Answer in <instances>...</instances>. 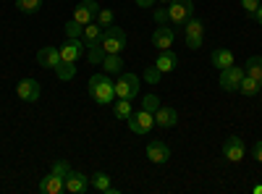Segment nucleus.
Listing matches in <instances>:
<instances>
[{
	"label": "nucleus",
	"instance_id": "17",
	"mask_svg": "<svg viewBox=\"0 0 262 194\" xmlns=\"http://www.w3.org/2000/svg\"><path fill=\"white\" fill-rule=\"evenodd\" d=\"M210 63L215 66V71H223V69L236 66V58H233V53H231V50H226V48H217V50H212Z\"/></svg>",
	"mask_w": 262,
	"mask_h": 194
},
{
	"label": "nucleus",
	"instance_id": "34",
	"mask_svg": "<svg viewBox=\"0 0 262 194\" xmlns=\"http://www.w3.org/2000/svg\"><path fill=\"white\" fill-rule=\"evenodd\" d=\"M259 6H262V0H242V8L247 11V16H254Z\"/></svg>",
	"mask_w": 262,
	"mask_h": 194
},
{
	"label": "nucleus",
	"instance_id": "35",
	"mask_svg": "<svg viewBox=\"0 0 262 194\" xmlns=\"http://www.w3.org/2000/svg\"><path fill=\"white\" fill-rule=\"evenodd\" d=\"M152 16H155L158 24H168V13H165V8H155V13H152Z\"/></svg>",
	"mask_w": 262,
	"mask_h": 194
},
{
	"label": "nucleus",
	"instance_id": "41",
	"mask_svg": "<svg viewBox=\"0 0 262 194\" xmlns=\"http://www.w3.org/2000/svg\"><path fill=\"white\" fill-rule=\"evenodd\" d=\"M259 92H262V79H259Z\"/></svg>",
	"mask_w": 262,
	"mask_h": 194
},
{
	"label": "nucleus",
	"instance_id": "20",
	"mask_svg": "<svg viewBox=\"0 0 262 194\" xmlns=\"http://www.w3.org/2000/svg\"><path fill=\"white\" fill-rule=\"evenodd\" d=\"M102 69H105V74H121V71H123V58H121V53H105Z\"/></svg>",
	"mask_w": 262,
	"mask_h": 194
},
{
	"label": "nucleus",
	"instance_id": "10",
	"mask_svg": "<svg viewBox=\"0 0 262 194\" xmlns=\"http://www.w3.org/2000/svg\"><path fill=\"white\" fill-rule=\"evenodd\" d=\"M16 95H18V100H24V102H37L39 95H42V87H39L37 79H21L16 84Z\"/></svg>",
	"mask_w": 262,
	"mask_h": 194
},
{
	"label": "nucleus",
	"instance_id": "27",
	"mask_svg": "<svg viewBox=\"0 0 262 194\" xmlns=\"http://www.w3.org/2000/svg\"><path fill=\"white\" fill-rule=\"evenodd\" d=\"M236 92H242L244 97H252V95H257L259 92V84H257V79H252V76H244L242 79V84H238V90Z\"/></svg>",
	"mask_w": 262,
	"mask_h": 194
},
{
	"label": "nucleus",
	"instance_id": "26",
	"mask_svg": "<svg viewBox=\"0 0 262 194\" xmlns=\"http://www.w3.org/2000/svg\"><path fill=\"white\" fill-rule=\"evenodd\" d=\"M113 113H116V118L128 121V116L134 113V111H131V100H121V97H116V100H113Z\"/></svg>",
	"mask_w": 262,
	"mask_h": 194
},
{
	"label": "nucleus",
	"instance_id": "19",
	"mask_svg": "<svg viewBox=\"0 0 262 194\" xmlns=\"http://www.w3.org/2000/svg\"><path fill=\"white\" fill-rule=\"evenodd\" d=\"M155 66H158L160 74H168V71H173V69L179 66V58H176V53H173V50H158Z\"/></svg>",
	"mask_w": 262,
	"mask_h": 194
},
{
	"label": "nucleus",
	"instance_id": "39",
	"mask_svg": "<svg viewBox=\"0 0 262 194\" xmlns=\"http://www.w3.org/2000/svg\"><path fill=\"white\" fill-rule=\"evenodd\" d=\"M254 194H262V184H254V189H252Z\"/></svg>",
	"mask_w": 262,
	"mask_h": 194
},
{
	"label": "nucleus",
	"instance_id": "15",
	"mask_svg": "<svg viewBox=\"0 0 262 194\" xmlns=\"http://www.w3.org/2000/svg\"><path fill=\"white\" fill-rule=\"evenodd\" d=\"M39 191L42 194H60V191H66V179L50 170V174L39 181Z\"/></svg>",
	"mask_w": 262,
	"mask_h": 194
},
{
	"label": "nucleus",
	"instance_id": "29",
	"mask_svg": "<svg viewBox=\"0 0 262 194\" xmlns=\"http://www.w3.org/2000/svg\"><path fill=\"white\" fill-rule=\"evenodd\" d=\"M16 8L21 11V13H37L39 8H42V0H16Z\"/></svg>",
	"mask_w": 262,
	"mask_h": 194
},
{
	"label": "nucleus",
	"instance_id": "5",
	"mask_svg": "<svg viewBox=\"0 0 262 194\" xmlns=\"http://www.w3.org/2000/svg\"><path fill=\"white\" fill-rule=\"evenodd\" d=\"M102 50L105 53H121L126 48V32L121 27H107L102 32Z\"/></svg>",
	"mask_w": 262,
	"mask_h": 194
},
{
	"label": "nucleus",
	"instance_id": "1",
	"mask_svg": "<svg viewBox=\"0 0 262 194\" xmlns=\"http://www.w3.org/2000/svg\"><path fill=\"white\" fill-rule=\"evenodd\" d=\"M90 95H92V100H95L97 105H113L116 90H113L111 74H105V71L95 74V76L90 79Z\"/></svg>",
	"mask_w": 262,
	"mask_h": 194
},
{
	"label": "nucleus",
	"instance_id": "16",
	"mask_svg": "<svg viewBox=\"0 0 262 194\" xmlns=\"http://www.w3.org/2000/svg\"><path fill=\"white\" fill-rule=\"evenodd\" d=\"M37 63L42 69H53L55 71V66L60 63V48H42V50H37Z\"/></svg>",
	"mask_w": 262,
	"mask_h": 194
},
{
	"label": "nucleus",
	"instance_id": "9",
	"mask_svg": "<svg viewBox=\"0 0 262 194\" xmlns=\"http://www.w3.org/2000/svg\"><path fill=\"white\" fill-rule=\"evenodd\" d=\"M244 76H247L244 69L231 66V69H223V71H221V79H217V84H221V90H226V92H236Z\"/></svg>",
	"mask_w": 262,
	"mask_h": 194
},
{
	"label": "nucleus",
	"instance_id": "38",
	"mask_svg": "<svg viewBox=\"0 0 262 194\" xmlns=\"http://www.w3.org/2000/svg\"><path fill=\"white\" fill-rule=\"evenodd\" d=\"M252 18H257V24H259V27H262V6H259V8H257V13H254V16H252Z\"/></svg>",
	"mask_w": 262,
	"mask_h": 194
},
{
	"label": "nucleus",
	"instance_id": "2",
	"mask_svg": "<svg viewBox=\"0 0 262 194\" xmlns=\"http://www.w3.org/2000/svg\"><path fill=\"white\" fill-rule=\"evenodd\" d=\"M165 13H168V24L179 29L194 16V0H170V3H165Z\"/></svg>",
	"mask_w": 262,
	"mask_h": 194
},
{
	"label": "nucleus",
	"instance_id": "37",
	"mask_svg": "<svg viewBox=\"0 0 262 194\" xmlns=\"http://www.w3.org/2000/svg\"><path fill=\"white\" fill-rule=\"evenodd\" d=\"M134 3H137L139 8H152V6L158 3V0H134Z\"/></svg>",
	"mask_w": 262,
	"mask_h": 194
},
{
	"label": "nucleus",
	"instance_id": "7",
	"mask_svg": "<svg viewBox=\"0 0 262 194\" xmlns=\"http://www.w3.org/2000/svg\"><path fill=\"white\" fill-rule=\"evenodd\" d=\"M244 155H247V144H244V139H242V137H236V134H231V137L223 142V158H226L228 163H242Z\"/></svg>",
	"mask_w": 262,
	"mask_h": 194
},
{
	"label": "nucleus",
	"instance_id": "13",
	"mask_svg": "<svg viewBox=\"0 0 262 194\" xmlns=\"http://www.w3.org/2000/svg\"><path fill=\"white\" fill-rule=\"evenodd\" d=\"M86 53V45L84 39H66V45L60 48V60H69V63H76L81 55Z\"/></svg>",
	"mask_w": 262,
	"mask_h": 194
},
{
	"label": "nucleus",
	"instance_id": "22",
	"mask_svg": "<svg viewBox=\"0 0 262 194\" xmlns=\"http://www.w3.org/2000/svg\"><path fill=\"white\" fill-rule=\"evenodd\" d=\"M86 60L92 66H102V58H105V50H102V42H86Z\"/></svg>",
	"mask_w": 262,
	"mask_h": 194
},
{
	"label": "nucleus",
	"instance_id": "31",
	"mask_svg": "<svg viewBox=\"0 0 262 194\" xmlns=\"http://www.w3.org/2000/svg\"><path fill=\"white\" fill-rule=\"evenodd\" d=\"M142 107H144V111H149V113H155L158 107H160L158 95H144V97H142Z\"/></svg>",
	"mask_w": 262,
	"mask_h": 194
},
{
	"label": "nucleus",
	"instance_id": "23",
	"mask_svg": "<svg viewBox=\"0 0 262 194\" xmlns=\"http://www.w3.org/2000/svg\"><path fill=\"white\" fill-rule=\"evenodd\" d=\"M244 71H247V76L257 79V84H259V79H262V55H252V58L247 60Z\"/></svg>",
	"mask_w": 262,
	"mask_h": 194
},
{
	"label": "nucleus",
	"instance_id": "14",
	"mask_svg": "<svg viewBox=\"0 0 262 194\" xmlns=\"http://www.w3.org/2000/svg\"><path fill=\"white\" fill-rule=\"evenodd\" d=\"M90 176H84L79 174V170H71L69 179H66V191H71V194H86L90 191Z\"/></svg>",
	"mask_w": 262,
	"mask_h": 194
},
{
	"label": "nucleus",
	"instance_id": "12",
	"mask_svg": "<svg viewBox=\"0 0 262 194\" xmlns=\"http://www.w3.org/2000/svg\"><path fill=\"white\" fill-rule=\"evenodd\" d=\"M147 158H149V163L163 165V163L170 160V147H168L165 142H160V139H152V142L147 144Z\"/></svg>",
	"mask_w": 262,
	"mask_h": 194
},
{
	"label": "nucleus",
	"instance_id": "6",
	"mask_svg": "<svg viewBox=\"0 0 262 194\" xmlns=\"http://www.w3.org/2000/svg\"><path fill=\"white\" fill-rule=\"evenodd\" d=\"M152 126H155V113H149V111H134L128 116V128H131V134H149L152 132Z\"/></svg>",
	"mask_w": 262,
	"mask_h": 194
},
{
	"label": "nucleus",
	"instance_id": "8",
	"mask_svg": "<svg viewBox=\"0 0 262 194\" xmlns=\"http://www.w3.org/2000/svg\"><path fill=\"white\" fill-rule=\"evenodd\" d=\"M173 42H176V29L170 24H158V29L152 32V45H155V50H170Z\"/></svg>",
	"mask_w": 262,
	"mask_h": 194
},
{
	"label": "nucleus",
	"instance_id": "3",
	"mask_svg": "<svg viewBox=\"0 0 262 194\" xmlns=\"http://www.w3.org/2000/svg\"><path fill=\"white\" fill-rule=\"evenodd\" d=\"M113 90H116V97L121 100H134L139 95V76L131 71H121L118 79L113 81Z\"/></svg>",
	"mask_w": 262,
	"mask_h": 194
},
{
	"label": "nucleus",
	"instance_id": "33",
	"mask_svg": "<svg viewBox=\"0 0 262 194\" xmlns=\"http://www.w3.org/2000/svg\"><path fill=\"white\" fill-rule=\"evenodd\" d=\"M163 79V74L158 71V66H149V69H144V81H149V84H158Z\"/></svg>",
	"mask_w": 262,
	"mask_h": 194
},
{
	"label": "nucleus",
	"instance_id": "40",
	"mask_svg": "<svg viewBox=\"0 0 262 194\" xmlns=\"http://www.w3.org/2000/svg\"><path fill=\"white\" fill-rule=\"evenodd\" d=\"M158 3H170V0H158Z\"/></svg>",
	"mask_w": 262,
	"mask_h": 194
},
{
	"label": "nucleus",
	"instance_id": "32",
	"mask_svg": "<svg viewBox=\"0 0 262 194\" xmlns=\"http://www.w3.org/2000/svg\"><path fill=\"white\" fill-rule=\"evenodd\" d=\"M53 174H58V176H63V179H69L71 165L66 163V160H55V163H53Z\"/></svg>",
	"mask_w": 262,
	"mask_h": 194
},
{
	"label": "nucleus",
	"instance_id": "4",
	"mask_svg": "<svg viewBox=\"0 0 262 194\" xmlns=\"http://www.w3.org/2000/svg\"><path fill=\"white\" fill-rule=\"evenodd\" d=\"M184 39H186V48L189 50H200L202 48V39H205V24L200 18H189L184 24Z\"/></svg>",
	"mask_w": 262,
	"mask_h": 194
},
{
	"label": "nucleus",
	"instance_id": "21",
	"mask_svg": "<svg viewBox=\"0 0 262 194\" xmlns=\"http://www.w3.org/2000/svg\"><path fill=\"white\" fill-rule=\"evenodd\" d=\"M90 184H92V189H97V191H102V194H116V189L111 186V176L102 174V170H97V174L90 179Z\"/></svg>",
	"mask_w": 262,
	"mask_h": 194
},
{
	"label": "nucleus",
	"instance_id": "18",
	"mask_svg": "<svg viewBox=\"0 0 262 194\" xmlns=\"http://www.w3.org/2000/svg\"><path fill=\"white\" fill-rule=\"evenodd\" d=\"M179 123V113L173 111V107H158L155 111V126H160V128H173Z\"/></svg>",
	"mask_w": 262,
	"mask_h": 194
},
{
	"label": "nucleus",
	"instance_id": "24",
	"mask_svg": "<svg viewBox=\"0 0 262 194\" xmlns=\"http://www.w3.org/2000/svg\"><path fill=\"white\" fill-rule=\"evenodd\" d=\"M55 76H58L60 81H69V79H74V76H76V63L60 60L58 66H55Z\"/></svg>",
	"mask_w": 262,
	"mask_h": 194
},
{
	"label": "nucleus",
	"instance_id": "36",
	"mask_svg": "<svg viewBox=\"0 0 262 194\" xmlns=\"http://www.w3.org/2000/svg\"><path fill=\"white\" fill-rule=\"evenodd\" d=\"M252 158H254L257 163H262V139L254 142V147H252Z\"/></svg>",
	"mask_w": 262,
	"mask_h": 194
},
{
	"label": "nucleus",
	"instance_id": "25",
	"mask_svg": "<svg viewBox=\"0 0 262 194\" xmlns=\"http://www.w3.org/2000/svg\"><path fill=\"white\" fill-rule=\"evenodd\" d=\"M102 27L97 24V21H92V24H86L84 27V34H81V39H84V45H86V42H100L102 39Z\"/></svg>",
	"mask_w": 262,
	"mask_h": 194
},
{
	"label": "nucleus",
	"instance_id": "11",
	"mask_svg": "<svg viewBox=\"0 0 262 194\" xmlns=\"http://www.w3.org/2000/svg\"><path fill=\"white\" fill-rule=\"evenodd\" d=\"M97 13H100V6L95 3V0H84V3H79V6L74 8V18L79 21L81 27L92 24V21L97 18Z\"/></svg>",
	"mask_w": 262,
	"mask_h": 194
},
{
	"label": "nucleus",
	"instance_id": "28",
	"mask_svg": "<svg viewBox=\"0 0 262 194\" xmlns=\"http://www.w3.org/2000/svg\"><path fill=\"white\" fill-rule=\"evenodd\" d=\"M66 39H81V34H84V27L79 24L76 18H71V21H66Z\"/></svg>",
	"mask_w": 262,
	"mask_h": 194
},
{
	"label": "nucleus",
	"instance_id": "30",
	"mask_svg": "<svg viewBox=\"0 0 262 194\" xmlns=\"http://www.w3.org/2000/svg\"><path fill=\"white\" fill-rule=\"evenodd\" d=\"M97 24L102 27V29H107V27H113V11L111 8H100V13H97Z\"/></svg>",
	"mask_w": 262,
	"mask_h": 194
}]
</instances>
